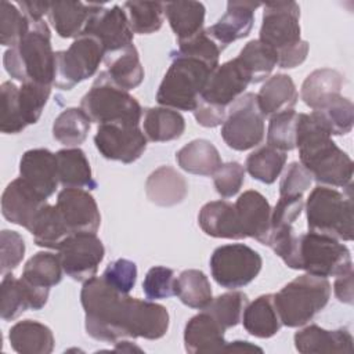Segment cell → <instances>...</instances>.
I'll return each mask as SVG.
<instances>
[{
	"label": "cell",
	"instance_id": "56",
	"mask_svg": "<svg viewBox=\"0 0 354 354\" xmlns=\"http://www.w3.org/2000/svg\"><path fill=\"white\" fill-rule=\"evenodd\" d=\"M304 207L303 196H279L274 209H271V230L292 227Z\"/></svg>",
	"mask_w": 354,
	"mask_h": 354
},
{
	"label": "cell",
	"instance_id": "22",
	"mask_svg": "<svg viewBox=\"0 0 354 354\" xmlns=\"http://www.w3.org/2000/svg\"><path fill=\"white\" fill-rule=\"evenodd\" d=\"M104 6L82 1H54L50 3L48 18L55 32L64 39L80 37L93 15Z\"/></svg>",
	"mask_w": 354,
	"mask_h": 354
},
{
	"label": "cell",
	"instance_id": "5",
	"mask_svg": "<svg viewBox=\"0 0 354 354\" xmlns=\"http://www.w3.org/2000/svg\"><path fill=\"white\" fill-rule=\"evenodd\" d=\"M170 55L173 61L159 84L156 101L166 108L194 112L213 69L191 57Z\"/></svg>",
	"mask_w": 354,
	"mask_h": 354
},
{
	"label": "cell",
	"instance_id": "61",
	"mask_svg": "<svg viewBox=\"0 0 354 354\" xmlns=\"http://www.w3.org/2000/svg\"><path fill=\"white\" fill-rule=\"evenodd\" d=\"M115 350L116 351H141L140 347L131 344L130 342H116L115 343Z\"/></svg>",
	"mask_w": 354,
	"mask_h": 354
},
{
	"label": "cell",
	"instance_id": "17",
	"mask_svg": "<svg viewBox=\"0 0 354 354\" xmlns=\"http://www.w3.org/2000/svg\"><path fill=\"white\" fill-rule=\"evenodd\" d=\"M55 206L72 234L97 232L101 224V214L95 199L88 191L64 188L57 196Z\"/></svg>",
	"mask_w": 354,
	"mask_h": 354
},
{
	"label": "cell",
	"instance_id": "26",
	"mask_svg": "<svg viewBox=\"0 0 354 354\" xmlns=\"http://www.w3.org/2000/svg\"><path fill=\"white\" fill-rule=\"evenodd\" d=\"M145 194L152 203L169 207L184 201L188 194V184L176 169L160 166L148 176Z\"/></svg>",
	"mask_w": 354,
	"mask_h": 354
},
{
	"label": "cell",
	"instance_id": "3",
	"mask_svg": "<svg viewBox=\"0 0 354 354\" xmlns=\"http://www.w3.org/2000/svg\"><path fill=\"white\" fill-rule=\"evenodd\" d=\"M30 25L28 35L4 53V68L11 77L21 83L53 86L55 53L51 47L50 29L44 21Z\"/></svg>",
	"mask_w": 354,
	"mask_h": 354
},
{
	"label": "cell",
	"instance_id": "45",
	"mask_svg": "<svg viewBox=\"0 0 354 354\" xmlns=\"http://www.w3.org/2000/svg\"><path fill=\"white\" fill-rule=\"evenodd\" d=\"M248 303V296L243 292L232 290L212 299L209 306L203 310L209 313L223 329H228L239 324Z\"/></svg>",
	"mask_w": 354,
	"mask_h": 354
},
{
	"label": "cell",
	"instance_id": "20",
	"mask_svg": "<svg viewBox=\"0 0 354 354\" xmlns=\"http://www.w3.org/2000/svg\"><path fill=\"white\" fill-rule=\"evenodd\" d=\"M260 3L253 1H228L225 14L212 26L206 29L207 35L223 50L228 44L246 37L254 22V10Z\"/></svg>",
	"mask_w": 354,
	"mask_h": 354
},
{
	"label": "cell",
	"instance_id": "6",
	"mask_svg": "<svg viewBox=\"0 0 354 354\" xmlns=\"http://www.w3.org/2000/svg\"><path fill=\"white\" fill-rule=\"evenodd\" d=\"M330 297L326 278L303 274L274 295V304L282 325L303 326L325 308Z\"/></svg>",
	"mask_w": 354,
	"mask_h": 354
},
{
	"label": "cell",
	"instance_id": "40",
	"mask_svg": "<svg viewBox=\"0 0 354 354\" xmlns=\"http://www.w3.org/2000/svg\"><path fill=\"white\" fill-rule=\"evenodd\" d=\"M176 296L188 307L203 310L212 301V286L199 270H184L176 278Z\"/></svg>",
	"mask_w": 354,
	"mask_h": 354
},
{
	"label": "cell",
	"instance_id": "24",
	"mask_svg": "<svg viewBox=\"0 0 354 354\" xmlns=\"http://www.w3.org/2000/svg\"><path fill=\"white\" fill-rule=\"evenodd\" d=\"M225 329L205 310L194 315L184 329V346L191 354H209L224 351Z\"/></svg>",
	"mask_w": 354,
	"mask_h": 354
},
{
	"label": "cell",
	"instance_id": "15",
	"mask_svg": "<svg viewBox=\"0 0 354 354\" xmlns=\"http://www.w3.org/2000/svg\"><path fill=\"white\" fill-rule=\"evenodd\" d=\"M249 84V73L245 71L238 58H234L218 65L210 73L201 94V101L225 108L241 97Z\"/></svg>",
	"mask_w": 354,
	"mask_h": 354
},
{
	"label": "cell",
	"instance_id": "4",
	"mask_svg": "<svg viewBox=\"0 0 354 354\" xmlns=\"http://www.w3.org/2000/svg\"><path fill=\"white\" fill-rule=\"evenodd\" d=\"M300 7L296 1L266 3L260 39L278 54V66L296 68L308 54V43L300 37Z\"/></svg>",
	"mask_w": 354,
	"mask_h": 354
},
{
	"label": "cell",
	"instance_id": "13",
	"mask_svg": "<svg viewBox=\"0 0 354 354\" xmlns=\"http://www.w3.org/2000/svg\"><path fill=\"white\" fill-rule=\"evenodd\" d=\"M57 250L64 272L79 282H86L97 274L105 254L104 245L94 232L71 234Z\"/></svg>",
	"mask_w": 354,
	"mask_h": 354
},
{
	"label": "cell",
	"instance_id": "39",
	"mask_svg": "<svg viewBox=\"0 0 354 354\" xmlns=\"http://www.w3.org/2000/svg\"><path fill=\"white\" fill-rule=\"evenodd\" d=\"M91 120L82 108H66L54 120L53 137L62 145L77 148L87 137Z\"/></svg>",
	"mask_w": 354,
	"mask_h": 354
},
{
	"label": "cell",
	"instance_id": "9",
	"mask_svg": "<svg viewBox=\"0 0 354 354\" xmlns=\"http://www.w3.org/2000/svg\"><path fill=\"white\" fill-rule=\"evenodd\" d=\"M307 225L310 231L329 235L335 239H353V196L318 185L307 198Z\"/></svg>",
	"mask_w": 354,
	"mask_h": 354
},
{
	"label": "cell",
	"instance_id": "41",
	"mask_svg": "<svg viewBox=\"0 0 354 354\" xmlns=\"http://www.w3.org/2000/svg\"><path fill=\"white\" fill-rule=\"evenodd\" d=\"M311 115L330 136L347 134L353 129L354 106L348 98L342 95L336 97L322 108L313 111Z\"/></svg>",
	"mask_w": 354,
	"mask_h": 354
},
{
	"label": "cell",
	"instance_id": "55",
	"mask_svg": "<svg viewBox=\"0 0 354 354\" xmlns=\"http://www.w3.org/2000/svg\"><path fill=\"white\" fill-rule=\"evenodd\" d=\"M313 181L311 173L299 162H292L279 183V196H303Z\"/></svg>",
	"mask_w": 354,
	"mask_h": 354
},
{
	"label": "cell",
	"instance_id": "10",
	"mask_svg": "<svg viewBox=\"0 0 354 354\" xmlns=\"http://www.w3.org/2000/svg\"><path fill=\"white\" fill-rule=\"evenodd\" d=\"M264 119L257 95L245 93L230 105L221 127V137L235 151L250 149L264 138Z\"/></svg>",
	"mask_w": 354,
	"mask_h": 354
},
{
	"label": "cell",
	"instance_id": "51",
	"mask_svg": "<svg viewBox=\"0 0 354 354\" xmlns=\"http://www.w3.org/2000/svg\"><path fill=\"white\" fill-rule=\"evenodd\" d=\"M176 277L174 271L167 267L155 266L148 270L144 282L142 292L148 300L167 299L170 296H176Z\"/></svg>",
	"mask_w": 354,
	"mask_h": 354
},
{
	"label": "cell",
	"instance_id": "49",
	"mask_svg": "<svg viewBox=\"0 0 354 354\" xmlns=\"http://www.w3.org/2000/svg\"><path fill=\"white\" fill-rule=\"evenodd\" d=\"M178 55L191 57L205 62L210 69H216L218 66V58L221 48L220 46L207 35L206 29H202L195 36L178 41V50L173 51Z\"/></svg>",
	"mask_w": 354,
	"mask_h": 354
},
{
	"label": "cell",
	"instance_id": "18",
	"mask_svg": "<svg viewBox=\"0 0 354 354\" xmlns=\"http://www.w3.org/2000/svg\"><path fill=\"white\" fill-rule=\"evenodd\" d=\"M47 205V199L36 192L24 178L12 180L1 196V213L12 224L30 228L39 212Z\"/></svg>",
	"mask_w": 354,
	"mask_h": 354
},
{
	"label": "cell",
	"instance_id": "2",
	"mask_svg": "<svg viewBox=\"0 0 354 354\" xmlns=\"http://www.w3.org/2000/svg\"><path fill=\"white\" fill-rule=\"evenodd\" d=\"M296 148L300 163L313 178L330 187L350 188L353 180V160L332 140V136L311 113H299Z\"/></svg>",
	"mask_w": 354,
	"mask_h": 354
},
{
	"label": "cell",
	"instance_id": "44",
	"mask_svg": "<svg viewBox=\"0 0 354 354\" xmlns=\"http://www.w3.org/2000/svg\"><path fill=\"white\" fill-rule=\"evenodd\" d=\"M129 24L134 33L149 35L160 29L165 17V4L159 1H126Z\"/></svg>",
	"mask_w": 354,
	"mask_h": 354
},
{
	"label": "cell",
	"instance_id": "12",
	"mask_svg": "<svg viewBox=\"0 0 354 354\" xmlns=\"http://www.w3.org/2000/svg\"><path fill=\"white\" fill-rule=\"evenodd\" d=\"M261 256L243 243L218 246L210 257L214 281L227 289H238L250 283L260 272Z\"/></svg>",
	"mask_w": 354,
	"mask_h": 354
},
{
	"label": "cell",
	"instance_id": "32",
	"mask_svg": "<svg viewBox=\"0 0 354 354\" xmlns=\"http://www.w3.org/2000/svg\"><path fill=\"white\" fill-rule=\"evenodd\" d=\"M58 180L64 188H97L90 163L80 148H65L55 153Z\"/></svg>",
	"mask_w": 354,
	"mask_h": 354
},
{
	"label": "cell",
	"instance_id": "11",
	"mask_svg": "<svg viewBox=\"0 0 354 354\" xmlns=\"http://www.w3.org/2000/svg\"><path fill=\"white\" fill-rule=\"evenodd\" d=\"M105 57L100 41L93 36L77 37L66 50L55 53V87L71 90L91 77Z\"/></svg>",
	"mask_w": 354,
	"mask_h": 354
},
{
	"label": "cell",
	"instance_id": "29",
	"mask_svg": "<svg viewBox=\"0 0 354 354\" xmlns=\"http://www.w3.org/2000/svg\"><path fill=\"white\" fill-rule=\"evenodd\" d=\"M241 321L246 332L252 336L268 339L277 335L282 322L274 304V295H261L252 303H248Z\"/></svg>",
	"mask_w": 354,
	"mask_h": 354
},
{
	"label": "cell",
	"instance_id": "35",
	"mask_svg": "<svg viewBox=\"0 0 354 354\" xmlns=\"http://www.w3.org/2000/svg\"><path fill=\"white\" fill-rule=\"evenodd\" d=\"M142 126L147 140L163 142L181 137L185 130V120L180 112L171 108H148L144 112Z\"/></svg>",
	"mask_w": 354,
	"mask_h": 354
},
{
	"label": "cell",
	"instance_id": "30",
	"mask_svg": "<svg viewBox=\"0 0 354 354\" xmlns=\"http://www.w3.org/2000/svg\"><path fill=\"white\" fill-rule=\"evenodd\" d=\"M104 61L106 65L105 72L118 87L129 91L142 83L144 68L134 44H130L116 53L106 54Z\"/></svg>",
	"mask_w": 354,
	"mask_h": 354
},
{
	"label": "cell",
	"instance_id": "37",
	"mask_svg": "<svg viewBox=\"0 0 354 354\" xmlns=\"http://www.w3.org/2000/svg\"><path fill=\"white\" fill-rule=\"evenodd\" d=\"M62 264L58 254L50 252H37L24 267L22 279L35 288L50 289L62 279Z\"/></svg>",
	"mask_w": 354,
	"mask_h": 354
},
{
	"label": "cell",
	"instance_id": "16",
	"mask_svg": "<svg viewBox=\"0 0 354 354\" xmlns=\"http://www.w3.org/2000/svg\"><path fill=\"white\" fill-rule=\"evenodd\" d=\"M84 35L97 39L102 46L105 55L133 44V30L127 14L119 6L111 8L102 7L97 11L82 36Z\"/></svg>",
	"mask_w": 354,
	"mask_h": 354
},
{
	"label": "cell",
	"instance_id": "8",
	"mask_svg": "<svg viewBox=\"0 0 354 354\" xmlns=\"http://www.w3.org/2000/svg\"><path fill=\"white\" fill-rule=\"evenodd\" d=\"M80 108L91 122L98 124L118 123L138 126L142 109L140 102L129 91L118 87L104 71L83 95Z\"/></svg>",
	"mask_w": 354,
	"mask_h": 354
},
{
	"label": "cell",
	"instance_id": "34",
	"mask_svg": "<svg viewBox=\"0 0 354 354\" xmlns=\"http://www.w3.org/2000/svg\"><path fill=\"white\" fill-rule=\"evenodd\" d=\"M165 14L178 41L199 33L205 22V6L199 1L188 0L166 3Z\"/></svg>",
	"mask_w": 354,
	"mask_h": 354
},
{
	"label": "cell",
	"instance_id": "33",
	"mask_svg": "<svg viewBox=\"0 0 354 354\" xmlns=\"http://www.w3.org/2000/svg\"><path fill=\"white\" fill-rule=\"evenodd\" d=\"M176 159L183 170L199 176H213L223 165L217 148L210 141L202 138L184 145L176 153Z\"/></svg>",
	"mask_w": 354,
	"mask_h": 354
},
{
	"label": "cell",
	"instance_id": "60",
	"mask_svg": "<svg viewBox=\"0 0 354 354\" xmlns=\"http://www.w3.org/2000/svg\"><path fill=\"white\" fill-rule=\"evenodd\" d=\"M224 351H232V353H248V351H259L261 353L263 350L249 342H245V340H235V342H231V343H227L225 347H224Z\"/></svg>",
	"mask_w": 354,
	"mask_h": 354
},
{
	"label": "cell",
	"instance_id": "54",
	"mask_svg": "<svg viewBox=\"0 0 354 354\" xmlns=\"http://www.w3.org/2000/svg\"><path fill=\"white\" fill-rule=\"evenodd\" d=\"M216 191L223 198H231L238 194L245 181V167L238 162L223 163L213 174Z\"/></svg>",
	"mask_w": 354,
	"mask_h": 354
},
{
	"label": "cell",
	"instance_id": "43",
	"mask_svg": "<svg viewBox=\"0 0 354 354\" xmlns=\"http://www.w3.org/2000/svg\"><path fill=\"white\" fill-rule=\"evenodd\" d=\"M285 163L286 153L283 151L264 145L248 156L246 170L253 178L264 184H272L279 177Z\"/></svg>",
	"mask_w": 354,
	"mask_h": 354
},
{
	"label": "cell",
	"instance_id": "14",
	"mask_svg": "<svg viewBox=\"0 0 354 354\" xmlns=\"http://www.w3.org/2000/svg\"><path fill=\"white\" fill-rule=\"evenodd\" d=\"M94 144L104 158L131 163L144 153L147 137L138 126L106 123L98 126Z\"/></svg>",
	"mask_w": 354,
	"mask_h": 354
},
{
	"label": "cell",
	"instance_id": "42",
	"mask_svg": "<svg viewBox=\"0 0 354 354\" xmlns=\"http://www.w3.org/2000/svg\"><path fill=\"white\" fill-rule=\"evenodd\" d=\"M0 292V313L4 321H12L18 318L28 308L33 310V299L29 288L21 278L17 279L11 272L3 275Z\"/></svg>",
	"mask_w": 354,
	"mask_h": 354
},
{
	"label": "cell",
	"instance_id": "58",
	"mask_svg": "<svg viewBox=\"0 0 354 354\" xmlns=\"http://www.w3.org/2000/svg\"><path fill=\"white\" fill-rule=\"evenodd\" d=\"M18 8L26 15L30 24H37L43 21V17L48 14V1H18Z\"/></svg>",
	"mask_w": 354,
	"mask_h": 354
},
{
	"label": "cell",
	"instance_id": "1",
	"mask_svg": "<svg viewBox=\"0 0 354 354\" xmlns=\"http://www.w3.org/2000/svg\"><path fill=\"white\" fill-rule=\"evenodd\" d=\"M80 301L86 315V330L100 342L116 343L123 337L156 340L169 329L166 307L120 293L102 277H93L83 283Z\"/></svg>",
	"mask_w": 354,
	"mask_h": 354
},
{
	"label": "cell",
	"instance_id": "38",
	"mask_svg": "<svg viewBox=\"0 0 354 354\" xmlns=\"http://www.w3.org/2000/svg\"><path fill=\"white\" fill-rule=\"evenodd\" d=\"M250 76V83L266 80L278 65V54L261 40H250L236 57Z\"/></svg>",
	"mask_w": 354,
	"mask_h": 354
},
{
	"label": "cell",
	"instance_id": "57",
	"mask_svg": "<svg viewBox=\"0 0 354 354\" xmlns=\"http://www.w3.org/2000/svg\"><path fill=\"white\" fill-rule=\"evenodd\" d=\"M194 116L196 122L203 127H216L224 123L227 112L225 108L216 106L199 100L198 106L194 111Z\"/></svg>",
	"mask_w": 354,
	"mask_h": 354
},
{
	"label": "cell",
	"instance_id": "23",
	"mask_svg": "<svg viewBox=\"0 0 354 354\" xmlns=\"http://www.w3.org/2000/svg\"><path fill=\"white\" fill-rule=\"evenodd\" d=\"M295 347L303 354L353 353V336L346 328L324 329L315 324L295 333Z\"/></svg>",
	"mask_w": 354,
	"mask_h": 354
},
{
	"label": "cell",
	"instance_id": "46",
	"mask_svg": "<svg viewBox=\"0 0 354 354\" xmlns=\"http://www.w3.org/2000/svg\"><path fill=\"white\" fill-rule=\"evenodd\" d=\"M299 113L293 109L277 113L270 118L267 131V145L279 151H292L296 148Z\"/></svg>",
	"mask_w": 354,
	"mask_h": 354
},
{
	"label": "cell",
	"instance_id": "7",
	"mask_svg": "<svg viewBox=\"0 0 354 354\" xmlns=\"http://www.w3.org/2000/svg\"><path fill=\"white\" fill-rule=\"evenodd\" d=\"M289 268L304 270L307 274L321 278L339 277L353 271L351 253L339 239L308 231L297 235Z\"/></svg>",
	"mask_w": 354,
	"mask_h": 354
},
{
	"label": "cell",
	"instance_id": "21",
	"mask_svg": "<svg viewBox=\"0 0 354 354\" xmlns=\"http://www.w3.org/2000/svg\"><path fill=\"white\" fill-rule=\"evenodd\" d=\"M235 209L245 238H254L267 245L271 230V206L268 201L259 191L249 189L239 195Z\"/></svg>",
	"mask_w": 354,
	"mask_h": 354
},
{
	"label": "cell",
	"instance_id": "36",
	"mask_svg": "<svg viewBox=\"0 0 354 354\" xmlns=\"http://www.w3.org/2000/svg\"><path fill=\"white\" fill-rule=\"evenodd\" d=\"M28 231L33 235L37 246L55 250L72 234L57 206L48 203L39 212Z\"/></svg>",
	"mask_w": 354,
	"mask_h": 354
},
{
	"label": "cell",
	"instance_id": "47",
	"mask_svg": "<svg viewBox=\"0 0 354 354\" xmlns=\"http://www.w3.org/2000/svg\"><path fill=\"white\" fill-rule=\"evenodd\" d=\"M30 22L17 4L3 0L0 3V43L15 47L30 30Z\"/></svg>",
	"mask_w": 354,
	"mask_h": 354
},
{
	"label": "cell",
	"instance_id": "48",
	"mask_svg": "<svg viewBox=\"0 0 354 354\" xmlns=\"http://www.w3.org/2000/svg\"><path fill=\"white\" fill-rule=\"evenodd\" d=\"M51 93V86H43L36 83H22L18 90V108L25 124H35Z\"/></svg>",
	"mask_w": 354,
	"mask_h": 354
},
{
	"label": "cell",
	"instance_id": "25",
	"mask_svg": "<svg viewBox=\"0 0 354 354\" xmlns=\"http://www.w3.org/2000/svg\"><path fill=\"white\" fill-rule=\"evenodd\" d=\"M202 231L214 238L243 239L235 205L227 201H212L202 206L198 214Z\"/></svg>",
	"mask_w": 354,
	"mask_h": 354
},
{
	"label": "cell",
	"instance_id": "59",
	"mask_svg": "<svg viewBox=\"0 0 354 354\" xmlns=\"http://www.w3.org/2000/svg\"><path fill=\"white\" fill-rule=\"evenodd\" d=\"M335 296L339 301L346 304H353L354 300V292H353V271L339 275L333 285Z\"/></svg>",
	"mask_w": 354,
	"mask_h": 354
},
{
	"label": "cell",
	"instance_id": "31",
	"mask_svg": "<svg viewBox=\"0 0 354 354\" xmlns=\"http://www.w3.org/2000/svg\"><path fill=\"white\" fill-rule=\"evenodd\" d=\"M8 340L19 354H50L54 348L51 329L32 319L17 322L8 332Z\"/></svg>",
	"mask_w": 354,
	"mask_h": 354
},
{
	"label": "cell",
	"instance_id": "28",
	"mask_svg": "<svg viewBox=\"0 0 354 354\" xmlns=\"http://www.w3.org/2000/svg\"><path fill=\"white\" fill-rule=\"evenodd\" d=\"M344 77L330 68H321L311 72L301 84V100L313 111H317L340 95Z\"/></svg>",
	"mask_w": 354,
	"mask_h": 354
},
{
	"label": "cell",
	"instance_id": "50",
	"mask_svg": "<svg viewBox=\"0 0 354 354\" xmlns=\"http://www.w3.org/2000/svg\"><path fill=\"white\" fill-rule=\"evenodd\" d=\"M18 90L19 87H17L12 82H4L1 84L0 130L4 134H17L26 127L18 108Z\"/></svg>",
	"mask_w": 354,
	"mask_h": 354
},
{
	"label": "cell",
	"instance_id": "19",
	"mask_svg": "<svg viewBox=\"0 0 354 354\" xmlns=\"http://www.w3.org/2000/svg\"><path fill=\"white\" fill-rule=\"evenodd\" d=\"M19 174L43 198H50L59 183L55 153L46 148L26 151L19 160Z\"/></svg>",
	"mask_w": 354,
	"mask_h": 354
},
{
	"label": "cell",
	"instance_id": "53",
	"mask_svg": "<svg viewBox=\"0 0 354 354\" xmlns=\"http://www.w3.org/2000/svg\"><path fill=\"white\" fill-rule=\"evenodd\" d=\"M0 268L1 275L10 274L15 270L25 256L24 238L17 231L3 230L0 232Z\"/></svg>",
	"mask_w": 354,
	"mask_h": 354
},
{
	"label": "cell",
	"instance_id": "27",
	"mask_svg": "<svg viewBox=\"0 0 354 354\" xmlns=\"http://www.w3.org/2000/svg\"><path fill=\"white\" fill-rule=\"evenodd\" d=\"M256 95L264 118H271L277 113L293 109L299 98L292 77L283 73H277L268 77Z\"/></svg>",
	"mask_w": 354,
	"mask_h": 354
},
{
	"label": "cell",
	"instance_id": "52",
	"mask_svg": "<svg viewBox=\"0 0 354 354\" xmlns=\"http://www.w3.org/2000/svg\"><path fill=\"white\" fill-rule=\"evenodd\" d=\"M102 279L115 290L129 295L137 281V266L131 260L118 259L106 266Z\"/></svg>",
	"mask_w": 354,
	"mask_h": 354
}]
</instances>
